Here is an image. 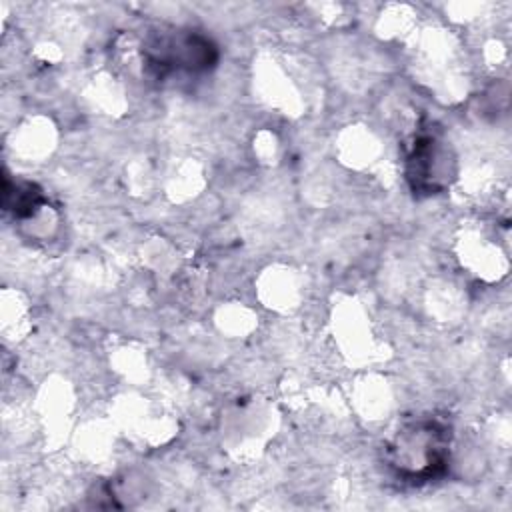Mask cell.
I'll use <instances>...</instances> for the list:
<instances>
[{
	"mask_svg": "<svg viewBox=\"0 0 512 512\" xmlns=\"http://www.w3.org/2000/svg\"><path fill=\"white\" fill-rule=\"evenodd\" d=\"M450 434L434 420L408 424L392 442V466L408 478H430L444 468Z\"/></svg>",
	"mask_w": 512,
	"mask_h": 512,
	"instance_id": "1",
	"label": "cell"
}]
</instances>
